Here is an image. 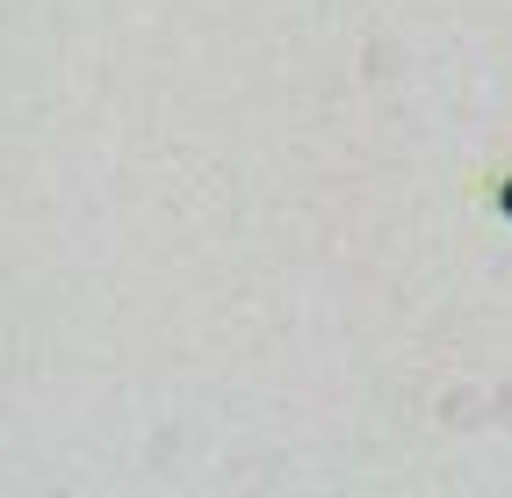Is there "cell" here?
Instances as JSON below:
<instances>
[{
  "mask_svg": "<svg viewBox=\"0 0 512 498\" xmlns=\"http://www.w3.org/2000/svg\"><path fill=\"white\" fill-rule=\"evenodd\" d=\"M498 203H505V217H512V181H505V195H498Z\"/></svg>",
  "mask_w": 512,
  "mask_h": 498,
  "instance_id": "cell-1",
  "label": "cell"
}]
</instances>
